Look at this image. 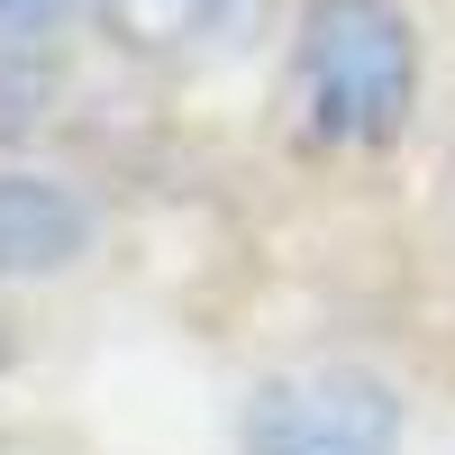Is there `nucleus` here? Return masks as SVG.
<instances>
[{
	"label": "nucleus",
	"mask_w": 455,
	"mask_h": 455,
	"mask_svg": "<svg viewBox=\"0 0 455 455\" xmlns=\"http://www.w3.org/2000/svg\"><path fill=\"white\" fill-rule=\"evenodd\" d=\"M291 92L319 146H392L419 100V28L392 0H310L291 36Z\"/></svg>",
	"instance_id": "obj_1"
},
{
	"label": "nucleus",
	"mask_w": 455,
	"mask_h": 455,
	"mask_svg": "<svg viewBox=\"0 0 455 455\" xmlns=\"http://www.w3.org/2000/svg\"><path fill=\"white\" fill-rule=\"evenodd\" d=\"M392 446H401V392L355 364L283 373L246 410V455H392Z\"/></svg>",
	"instance_id": "obj_2"
},
{
	"label": "nucleus",
	"mask_w": 455,
	"mask_h": 455,
	"mask_svg": "<svg viewBox=\"0 0 455 455\" xmlns=\"http://www.w3.org/2000/svg\"><path fill=\"white\" fill-rule=\"evenodd\" d=\"M92 246V201L46 173H0V283L64 274Z\"/></svg>",
	"instance_id": "obj_3"
},
{
	"label": "nucleus",
	"mask_w": 455,
	"mask_h": 455,
	"mask_svg": "<svg viewBox=\"0 0 455 455\" xmlns=\"http://www.w3.org/2000/svg\"><path fill=\"white\" fill-rule=\"evenodd\" d=\"M100 28L119 36L128 55L146 64H182V55H210V46H237V36L264 19V0H92Z\"/></svg>",
	"instance_id": "obj_4"
},
{
	"label": "nucleus",
	"mask_w": 455,
	"mask_h": 455,
	"mask_svg": "<svg viewBox=\"0 0 455 455\" xmlns=\"http://www.w3.org/2000/svg\"><path fill=\"white\" fill-rule=\"evenodd\" d=\"M64 0H0V19H55Z\"/></svg>",
	"instance_id": "obj_5"
}]
</instances>
